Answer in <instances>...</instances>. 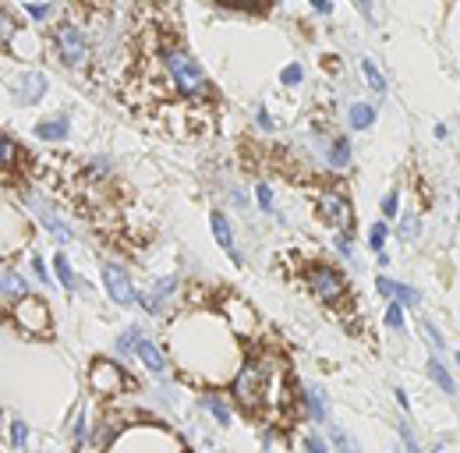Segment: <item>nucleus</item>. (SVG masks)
I'll use <instances>...</instances> for the list:
<instances>
[{
	"mask_svg": "<svg viewBox=\"0 0 460 453\" xmlns=\"http://www.w3.org/2000/svg\"><path fill=\"white\" fill-rule=\"evenodd\" d=\"M159 61H163L166 78L178 85L181 96H188V99H209L213 96V85H209L202 64L192 57V50H185L178 43H163L159 46Z\"/></svg>",
	"mask_w": 460,
	"mask_h": 453,
	"instance_id": "f257e3e1",
	"label": "nucleus"
},
{
	"mask_svg": "<svg viewBox=\"0 0 460 453\" xmlns=\"http://www.w3.org/2000/svg\"><path fill=\"white\" fill-rule=\"evenodd\" d=\"M53 46H57V57L68 64V68H82L89 61V39L78 25L71 22H61L53 25Z\"/></svg>",
	"mask_w": 460,
	"mask_h": 453,
	"instance_id": "f03ea898",
	"label": "nucleus"
},
{
	"mask_svg": "<svg viewBox=\"0 0 460 453\" xmlns=\"http://www.w3.org/2000/svg\"><path fill=\"white\" fill-rule=\"evenodd\" d=\"M305 280H308L312 294L326 305H340L343 298H347V280H343L333 266H312Z\"/></svg>",
	"mask_w": 460,
	"mask_h": 453,
	"instance_id": "7ed1b4c3",
	"label": "nucleus"
},
{
	"mask_svg": "<svg viewBox=\"0 0 460 453\" xmlns=\"http://www.w3.org/2000/svg\"><path fill=\"white\" fill-rule=\"evenodd\" d=\"M25 241H29V220L15 206L0 202V255H15Z\"/></svg>",
	"mask_w": 460,
	"mask_h": 453,
	"instance_id": "20e7f679",
	"label": "nucleus"
},
{
	"mask_svg": "<svg viewBox=\"0 0 460 453\" xmlns=\"http://www.w3.org/2000/svg\"><path fill=\"white\" fill-rule=\"evenodd\" d=\"M319 213L329 226H336V231L347 238L354 231V209H351V199L343 192H322L319 195Z\"/></svg>",
	"mask_w": 460,
	"mask_h": 453,
	"instance_id": "39448f33",
	"label": "nucleus"
},
{
	"mask_svg": "<svg viewBox=\"0 0 460 453\" xmlns=\"http://www.w3.org/2000/svg\"><path fill=\"white\" fill-rule=\"evenodd\" d=\"M89 386H92L99 396H117V393L128 386V375H124L121 365L99 358V361H92V368H89Z\"/></svg>",
	"mask_w": 460,
	"mask_h": 453,
	"instance_id": "423d86ee",
	"label": "nucleus"
},
{
	"mask_svg": "<svg viewBox=\"0 0 460 453\" xmlns=\"http://www.w3.org/2000/svg\"><path fill=\"white\" fill-rule=\"evenodd\" d=\"M15 322L25 333H46L50 329V308H46V301L32 298V294H22L15 301Z\"/></svg>",
	"mask_w": 460,
	"mask_h": 453,
	"instance_id": "0eeeda50",
	"label": "nucleus"
},
{
	"mask_svg": "<svg viewBox=\"0 0 460 453\" xmlns=\"http://www.w3.org/2000/svg\"><path fill=\"white\" fill-rule=\"evenodd\" d=\"M46 85H50V78L43 71H18V78L11 82V96L22 106H36L46 96Z\"/></svg>",
	"mask_w": 460,
	"mask_h": 453,
	"instance_id": "6e6552de",
	"label": "nucleus"
},
{
	"mask_svg": "<svg viewBox=\"0 0 460 453\" xmlns=\"http://www.w3.org/2000/svg\"><path fill=\"white\" fill-rule=\"evenodd\" d=\"M223 322L230 326V333L234 336H252L255 329V312L248 301L241 298H223Z\"/></svg>",
	"mask_w": 460,
	"mask_h": 453,
	"instance_id": "1a4fd4ad",
	"label": "nucleus"
},
{
	"mask_svg": "<svg viewBox=\"0 0 460 453\" xmlns=\"http://www.w3.org/2000/svg\"><path fill=\"white\" fill-rule=\"evenodd\" d=\"M103 287H106V294L117 301V305H131V301H135V283H131V276H128L121 266H113V262L103 266Z\"/></svg>",
	"mask_w": 460,
	"mask_h": 453,
	"instance_id": "9d476101",
	"label": "nucleus"
},
{
	"mask_svg": "<svg viewBox=\"0 0 460 453\" xmlns=\"http://www.w3.org/2000/svg\"><path fill=\"white\" fill-rule=\"evenodd\" d=\"M209 226H213V238H216V245L234 259V262H241V255H238V248H234V226H230V220L223 216V213H213L209 216Z\"/></svg>",
	"mask_w": 460,
	"mask_h": 453,
	"instance_id": "9b49d317",
	"label": "nucleus"
},
{
	"mask_svg": "<svg viewBox=\"0 0 460 453\" xmlns=\"http://www.w3.org/2000/svg\"><path fill=\"white\" fill-rule=\"evenodd\" d=\"M135 351H138V358L145 361V368H149V372H156V375H163V372H166V358H163V351L152 344V340H142V336H138Z\"/></svg>",
	"mask_w": 460,
	"mask_h": 453,
	"instance_id": "f8f14e48",
	"label": "nucleus"
},
{
	"mask_svg": "<svg viewBox=\"0 0 460 453\" xmlns=\"http://www.w3.org/2000/svg\"><path fill=\"white\" fill-rule=\"evenodd\" d=\"M36 206V213H39V220L46 223V231L57 238V241H71V231H68V226H64V220L61 216H57L50 206H43V202H32Z\"/></svg>",
	"mask_w": 460,
	"mask_h": 453,
	"instance_id": "ddd939ff",
	"label": "nucleus"
},
{
	"mask_svg": "<svg viewBox=\"0 0 460 453\" xmlns=\"http://www.w3.org/2000/svg\"><path fill=\"white\" fill-rule=\"evenodd\" d=\"M36 138H39V142H61V138H68V117L39 121V124H36Z\"/></svg>",
	"mask_w": 460,
	"mask_h": 453,
	"instance_id": "4468645a",
	"label": "nucleus"
},
{
	"mask_svg": "<svg viewBox=\"0 0 460 453\" xmlns=\"http://www.w3.org/2000/svg\"><path fill=\"white\" fill-rule=\"evenodd\" d=\"M351 128H358V131H365V128H372L375 124V106L372 103H351Z\"/></svg>",
	"mask_w": 460,
	"mask_h": 453,
	"instance_id": "2eb2a0df",
	"label": "nucleus"
},
{
	"mask_svg": "<svg viewBox=\"0 0 460 453\" xmlns=\"http://www.w3.org/2000/svg\"><path fill=\"white\" fill-rule=\"evenodd\" d=\"M18 159H22V152H18L15 138H8L4 131H0V170H15Z\"/></svg>",
	"mask_w": 460,
	"mask_h": 453,
	"instance_id": "dca6fc26",
	"label": "nucleus"
},
{
	"mask_svg": "<svg viewBox=\"0 0 460 453\" xmlns=\"http://www.w3.org/2000/svg\"><path fill=\"white\" fill-rule=\"evenodd\" d=\"M347 163H351V142L347 138H333V145H329V166L343 170Z\"/></svg>",
	"mask_w": 460,
	"mask_h": 453,
	"instance_id": "f3484780",
	"label": "nucleus"
},
{
	"mask_svg": "<svg viewBox=\"0 0 460 453\" xmlns=\"http://www.w3.org/2000/svg\"><path fill=\"white\" fill-rule=\"evenodd\" d=\"M0 291H4L8 298H22V294H25L22 273H15V269H4V273H0Z\"/></svg>",
	"mask_w": 460,
	"mask_h": 453,
	"instance_id": "a211bd4d",
	"label": "nucleus"
},
{
	"mask_svg": "<svg viewBox=\"0 0 460 453\" xmlns=\"http://www.w3.org/2000/svg\"><path fill=\"white\" fill-rule=\"evenodd\" d=\"M429 375H432V382H436V386H443V393H453V389H457V386H453V375L443 368V361H439V358H432V361H429Z\"/></svg>",
	"mask_w": 460,
	"mask_h": 453,
	"instance_id": "6ab92c4d",
	"label": "nucleus"
},
{
	"mask_svg": "<svg viewBox=\"0 0 460 453\" xmlns=\"http://www.w3.org/2000/svg\"><path fill=\"white\" fill-rule=\"evenodd\" d=\"M53 269H57V280H61V287H75V273H71V262L68 255H53Z\"/></svg>",
	"mask_w": 460,
	"mask_h": 453,
	"instance_id": "aec40b11",
	"label": "nucleus"
},
{
	"mask_svg": "<svg viewBox=\"0 0 460 453\" xmlns=\"http://www.w3.org/2000/svg\"><path fill=\"white\" fill-rule=\"evenodd\" d=\"M18 29H22V25H18V18H15L11 11H0V43H11Z\"/></svg>",
	"mask_w": 460,
	"mask_h": 453,
	"instance_id": "412c9836",
	"label": "nucleus"
},
{
	"mask_svg": "<svg viewBox=\"0 0 460 453\" xmlns=\"http://www.w3.org/2000/svg\"><path fill=\"white\" fill-rule=\"evenodd\" d=\"M329 436H333V443H336V450L340 453H358V446H354V439L343 432L340 425H329Z\"/></svg>",
	"mask_w": 460,
	"mask_h": 453,
	"instance_id": "4be33fe9",
	"label": "nucleus"
},
{
	"mask_svg": "<svg viewBox=\"0 0 460 453\" xmlns=\"http://www.w3.org/2000/svg\"><path fill=\"white\" fill-rule=\"evenodd\" d=\"M386 326L389 329H404V305H400V301L386 305Z\"/></svg>",
	"mask_w": 460,
	"mask_h": 453,
	"instance_id": "5701e85b",
	"label": "nucleus"
},
{
	"mask_svg": "<svg viewBox=\"0 0 460 453\" xmlns=\"http://www.w3.org/2000/svg\"><path fill=\"white\" fill-rule=\"evenodd\" d=\"M305 404H308V411H312V418H326V408H322V393L315 389V386H308V396H305Z\"/></svg>",
	"mask_w": 460,
	"mask_h": 453,
	"instance_id": "b1692460",
	"label": "nucleus"
},
{
	"mask_svg": "<svg viewBox=\"0 0 460 453\" xmlns=\"http://www.w3.org/2000/svg\"><path fill=\"white\" fill-rule=\"evenodd\" d=\"M361 71H365V78H368V85H372L375 92H386V78L379 75V68H375L372 61H361Z\"/></svg>",
	"mask_w": 460,
	"mask_h": 453,
	"instance_id": "393cba45",
	"label": "nucleus"
},
{
	"mask_svg": "<svg viewBox=\"0 0 460 453\" xmlns=\"http://www.w3.org/2000/svg\"><path fill=\"white\" fill-rule=\"evenodd\" d=\"M206 408H209V415L220 422V425H230V411L223 408V401H216V396H206V401H202Z\"/></svg>",
	"mask_w": 460,
	"mask_h": 453,
	"instance_id": "a878e982",
	"label": "nucleus"
},
{
	"mask_svg": "<svg viewBox=\"0 0 460 453\" xmlns=\"http://www.w3.org/2000/svg\"><path fill=\"white\" fill-rule=\"evenodd\" d=\"M422 234V220L418 216H408L404 223H400V238H404V241H415Z\"/></svg>",
	"mask_w": 460,
	"mask_h": 453,
	"instance_id": "bb28decb",
	"label": "nucleus"
},
{
	"mask_svg": "<svg viewBox=\"0 0 460 453\" xmlns=\"http://www.w3.org/2000/svg\"><path fill=\"white\" fill-rule=\"evenodd\" d=\"M386 234H389V231H386V223H375L372 231H368V245H372V252H382V248H386Z\"/></svg>",
	"mask_w": 460,
	"mask_h": 453,
	"instance_id": "cd10ccee",
	"label": "nucleus"
},
{
	"mask_svg": "<svg viewBox=\"0 0 460 453\" xmlns=\"http://www.w3.org/2000/svg\"><path fill=\"white\" fill-rule=\"evenodd\" d=\"M301 78H305V71H301V64H287V68L280 71V82H283V85H298Z\"/></svg>",
	"mask_w": 460,
	"mask_h": 453,
	"instance_id": "c85d7f7f",
	"label": "nucleus"
},
{
	"mask_svg": "<svg viewBox=\"0 0 460 453\" xmlns=\"http://www.w3.org/2000/svg\"><path fill=\"white\" fill-rule=\"evenodd\" d=\"M393 298H400V305H418V291H415V287H408V283H396Z\"/></svg>",
	"mask_w": 460,
	"mask_h": 453,
	"instance_id": "c756f323",
	"label": "nucleus"
},
{
	"mask_svg": "<svg viewBox=\"0 0 460 453\" xmlns=\"http://www.w3.org/2000/svg\"><path fill=\"white\" fill-rule=\"evenodd\" d=\"M396 209H400V195H396V192H389V195L382 199V216H386V220H393V216H396Z\"/></svg>",
	"mask_w": 460,
	"mask_h": 453,
	"instance_id": "7c9ffc66",
	"label": "nucleus"
},
{
	"mask_svg": "<svg viewBox=\"0 0 460 453\" xmlns=\"http://www.w3.org/2000/svg\"><path fill=\"white\" fill-rule=\"evenodd\" d=\"M255 199H259V206H262L266 213H273V192H269V185H259V188H255Z\"/></svg>",
	"mask_w": 460,
	"mask_h": 453,
	"instance_id": "2f4dec72",
	"label": "nucleus"
},
{
	"mask_svg": "<svg viewBox=\"0 0 460 453\" xmlns=\"http://www.w3.org/2000/svg\"><path fill=\"white\" fill-rule=\"evenodd\" d=\"M25 11H29L32 22H46V18H50V8H46V4H25Z\"/></svg>",
	"mask_w": 460,
	"mask_h": 453,
	"instance_id": "473e14b6",
	"label": "nucleus"
},
{
	"mask_svg": "<svg viewBox=\"0 0 460 453\" xmlns=\"http://www.w3.org/2000/svg\"><path fill=\"white\" fill-rule=\"evenodd\" d=\"M375 287H379V294H382V298H393V291H396V280H389V276H379V280H375Z\"/></svg>",
	"mask_w": 460,
	"mask_h": 453,
	"instance_id": "72a5a7b5",
	"label": "nucleus"
},
{
	"mask_svg": "<svg viewBox=\"0 0 460 453\" xmlns=\"http://www.w3.org/2000/svg\"><path fill=\"white\" fill-rule=\"evenodd\" d=\"M11 439H15V443H18V446H22V443H25V439H29V429H25V422H18V418H15V422H11Z\"/></svg>",
	"mask_w": 460,
	"mask_h": 453,
	"instance_id": "f704fd0d",
	"label": "nucleus"
},
{
	"mask_svg": "<svg viewBox=\"0 0 460 453\" xmlns=\"http://www.w3.org/2000/svg\"><path fill=\"white\" fill-rule=\"evenodd\" d=\"M138 336H142V333H138V329H128V333H124V336H121V351H131V347H135V344H138Z\"/></svg>",
	"mask_w": 460,
	"mask_h": 453,
	"instance_id": "c9c22d12",
	"label": "nucleus"
},
{
	"mask_svg": "<svg viewBox=\"0 0 460 453\" xmlns=\"http://www.w3.org/2000/svg\"><path fill=\"white\" fill-rule=\"evenodd\" d=\"M220 8H234V11H245V8H252V0H216ZM273 4V0H269Z\"/></svg>",
	"mask_w": 460,
	"mask_h": 453,
	"instance_id": "e433bc0d",
	"label": "nucleus"
},
{
	"mask_svg": "<svg viewBox=\"0 0 460 453\" xmlns=\"http://www.w3.org/2000/svg\"><path fill=\"white\" fill-rule=\"evenodd\" d=\"M305 450H308V453H326V446H322L319 436H308V439H305Z\"/></svg>",
	"mask_w": 460,
	"mask_h": 453,
	"instance_id": "4c0bfd02",
	"label": "nucleus"
},
{
	"mask_svg": "<svg viewBox=\"0 0 460 453\" xmlns=\"http://www.w3.org/2000/svg\"><path fill=\"white\" fill-rule=\"evenodd\" d=\"M308 4H312L319 15H333V0H308Z\"/></svg>",
	"mask_w": 460,
	"mask_h": 453,
	"instance_id": "58836bf2",
	"label": "nucleus"
},
{
	"mask_svg": "<svg viewBox=\"0 0 460 453\" xmlns=\"http://www.w3.org/2000/svg\"><path fill=\"white\" fill-rule=\"evenodd\" d=\"M255 121H259V128H262V131H273V121H269V113H266V110H259V113H255Z\"/></svg>",
	"mask_w": 460,
	"mask_h": 453,
	"instance_id": "ea45409f",
	"label": "nucleus"
},
{
	"mask_svg": "<svg viewBox=\"0 0 460 453\" xmlns=\"http://www.w3.org/2000/svg\"><path fill=\"white\" fill-rule=\"evenodd\" d=\"M32 273H36L39 280H46V262H43V259H32Z\"/></svg>",
	"mask_w": 460,
	"mask_h": 453,
	"instance_id": "a19ab883",
	"label": "nucleus"
},
{
	"mask_svg": "<svg viewBox=\"0 0 460 453\" xmlns=\"http://www.w3.org/2000/svg\"><path fill=\"white\" fill-rule=\"evenodd\" d=\"M400 432H404V443H408V450H411V453H418V443H415V436H411L408 429H400Z\"/></svg>",
	"mask_w": 460,
	"mask_h": 453,
	"instance_id": "79ce46f5",
	"label": "nucleus"
},
{
	"mask_svg": "<svg viewBox=\"0 0 460 453\" xmlns=\"http://www.w3.org/2000/svg\"><path fill=\"white\" fill-rule=\"evenodd\" d=\"M354 4L361 8V15H365V18H372V0H354Z\"/></svg>",
	"mask_w": 460,
	"mask_h": 453,
	"instance_id": "37998d69",
	"label": "nucleus"
},
{
	"mask_svg": "<svg viewBox=\"0 0 460 453\" xmlns=\"http://www.w3.org/2000/svg\"><path fill=\"white\" fill-rule=\"evenodd\" d=\"M393 396H396V401H400V408H411V401H408V393H404V389H396Z\"/></svg>",
	"mask_w": 460,
	"mask_h": 453,
	"instance_id": "c03bdc74",
	"label": "nucleus"
},
{
	"mask_svg": "<svg viewBox=\"0 0 460 453\" xmlns=\"http://www.w3.org/2000/svg\"><path fill=\"white\" fill-rule=\"evenodd\" d=\"M82 436H85V418L75 422V439H82Z\"/></svg>",
	"mask_w": 460,
	"mask_h": 453,
	"instance_id": "a18cd8bd",
	"label": "nucleus"
},
{
	"mask_svg": "<svg viewBox=\"0 0 460 453\" xmlns=\"http://www.w3.org/2000/svg\"><path fill=\"white\" fill-rule=\"evenodd\" d=\"M457 365H460V351H457Z\"/></svg>",
	"mask_w": 460,
	"mask_h": 453,
	"instance_id": "49530a36",
	"label": "nucleus"
}]
</instances>
